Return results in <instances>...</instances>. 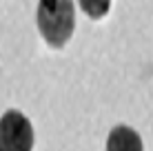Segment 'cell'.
<instances>
[{"instance_id": "obj_2", "label": "cell", "mask_w": 153, "mask_h": 151, "mask_svg": "<svg viewBox=\"0 0 153 151\" xmlns=\"http://www.w3.org/2000/svg\"><path fill=\"white\" fill-rule=\"evenodd\" d=\"M36 133L29 118L18 109L0 116V151H33Z\"/></svg>"}, {"instance_id": "obj_1", "label": "cell", "mask_w": 153, "mask_h": 151, "mask_svg": "<svg viewBox=\"0 0 153 151\" xmlns=\"http://www.w3.org/2000/svg\"><path fill=\"white\" fill-rule=\"evenodd\" d=\"M36 25L49 47L60 49L71 40L76 29V7L73 0H38Z\"/></svg>"}, {"instance_id": "obj_4", "label": "cell", "mask_w": 153, "mask_h": 151, "mask_svg": "<svg viewBox=\"0 0 153 151\" xmlns=\"http://www.w3.org/2000/svg\"><path fill=\"white\" fill-rule=\"evenodd\" d=\"M78 4L91 20H102L111 9V0H78Z\"/></svg>"}, {"instance_id": "obj_3", "label": "cell", "mask_w": 153, "mask_h": 151, "mask_svg": "<svg viewBox=\"0 0 153 151\" xmlns=\"http://www.w3.org/2000/svg\"><path fill=\"white\" fill-rule=\"evenodd\" d=\"M107 151H144L142 138L129 124H115L109 131L107 138Z\"/></svg>"}]
</instances>
